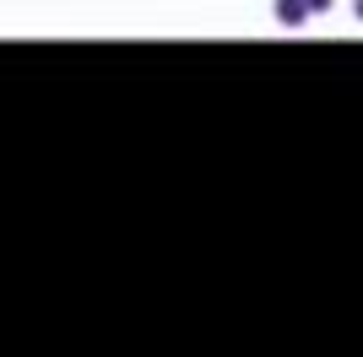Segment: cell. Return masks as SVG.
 <instances>
[{
	"label": "cell",
	"mask_w": 363,
	"mask_h": 357,
	"mask_svg": "<svg viewBox=\"0 0 363 357\" xmlns=\"http://www.w3.org/2000/svg\"><path fill=\"white\" fill-rule=\"evenodd\" d=\"M277 16H282L288 28H303V22H309V6H303V0H277Z\"/></svg>",
	"instance_id": "6da1fadb"
},
{
	"label": "cell",
	"mask_w": 363,
	"mask_h": 357,
	"mask_svg": "<svg viewBox=\"0 0 363 357\" xmlns=\"http://www.w3.org/2000/svg\"><path fill=\"white\" fill-rule=\"evenodd\" d=\"M309 6V16H320V11H331V0H303Z\"/></svg>",
	"instance_id": "7a4b0ae2"
},
{
	"label": "cell",
	"mask_w": 363,
	"mask_h": 357,
	"mask_svg": "<svg viewBox=\"0 0 363 357\" xmlns=\"http://www.w3.org/2000/svg\"><path fill=\"white\" fill-rule=\"evenodd\" d=\"M352 16H363V0H352Z\"/></svg>",
	"instance_id": "3957f363"
}]
</instances>
